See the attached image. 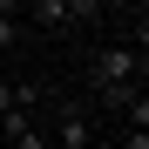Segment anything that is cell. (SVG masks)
<instances>
[{"instance_id": "obj_1", "label": "cell", "mask_w": 149, "mask_h": 149, "mask_svg": "<svg viewBox=\"0 0 149 149\" xmlns=\"http://www.w3.org/2000/svg\"><path fill=\"white\" fill-rule=\"evenodd\" d=\"M136 74H142V47H95L88 54V88L102 95L109 109H129V95H136Z\"/></svg>"}, {"instance_id": "obj_2", "label": "cell", "mask_w": 149, "mask_h": 149, "mask_svg": "<svg viewBox=\"0 0 149 149\" xmlns=\"http://www.w3.org/2000/svg\"><path fill=\"white\" fill-rule=\"evenodd\" d=\"M47 149H95V129L81 109H61L54 115V136H47Z\"/></svg>"}, {"instance_id": "obj_3", "label": "cell", "mask_w": 149, "mask_h": 149, "mask_svg": "<svg viewBox=\"0 0 149 149\" xmlns=\"http://www.w3.org/2000/svg\"><path fill=\"white\" fill-rule=\"evenodd\" d=\"M27 129H34V109H7V115H0V142H14Z\"/></svg>"}, {"instance_id": "obj_4", "label": "cell", "mask_w": 149, "mask_h": 149, "mask_svg": "<svg viewBox=\"0 0 149 149\" xmlns=\"http://www.w3.org/2000/svg\"><path fill=\"white\" fill-rule=\"evenodd\" d=\"M20 27H27V20H14V14H0V47H14V41H20Z\"/></svg>"}, {"instance_id": "obj_5", "label": "cell", "mask_w": 149, "mask_h": 149, "mask_svg": "<svg viewBox=\"0 0 149 149\" xmlns=\"http://www.w3.org/2000/svg\"><path fill=\"white\" fill-rule=\"evenodd\" d=\"M0 149H47V136H41V129H27V136H14V142H0Z\"/></svg>"}, {"instance_id": "obj_6", "label": "cell", "mask_w": 149, "mask_h": 149, "mask_svg": "<svg viewBox=\"0 0 149 149\" xmlns=\"http://www.w3.org/2000/svg\"><path fill=\"white\" fill-rule=\"evenodd\" d=\"M122 149H149V129H142V122H129V136H122Z\"/></svg>"}]
</instances>
